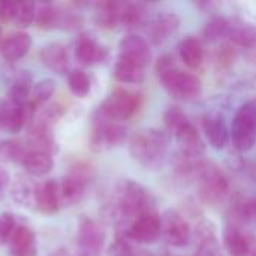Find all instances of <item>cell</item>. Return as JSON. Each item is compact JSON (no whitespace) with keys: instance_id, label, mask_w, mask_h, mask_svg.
Listing matches in <instances>:
<instances>
[{"instance_id":"74e56055","label":"cell","mask_w":256,"mask_h":256,"mask_svg":"<svg viewBox=\"0 0 256 256\" xmlns=\"http://www.w3.org/2000/svg\"><path fill=\"white\" fill-rule=\"evenodd\" d=\"M188 117L183 112V110L180 106H168L166 111L164 112V124H165V130L171 135L176 134L184 123H188Z\"/></svg>"},{"instance_id":"4316f807","label":"cell","mask_w":256,"mask_h":256,"mask_svg":"<svg viewBox=\"0 0 256 256\" xmlns=\"http://www.w3.org/2000/svg\"><path fill=\"white\" fill-rule=\"evenodd\" d=\"M232 45L242 48H255L256 46V27L243 22V21H230L228 36Z\"/></svg>"},{"instance_id":"f1b7e54d","label":"cell","mask_w":256,"mask_h":256,"mask_svg":"<svg viewBox=\"0 0 256 256\" xmlns=\"http://www.w3.org/2000/svg\"><path fill=\"white\" fill-rule=\"evenodd\" d=\"M114 78L123 84H138L146 78V68L118 58L114 64Z\"/></svg>"},{"instance_id":"ba28073f","label":"cell","mask_w":256,"mask_h":256,"mask_svg":"<svg viewBox=\"0 0 256 256\" xmlns=\"http://www.w3.org/2000/svg\"><path fill=\"white\" fill-rule=\"evenodd\" d=\"M124 237L140 243V244H153L156 243L160 234V216L158 210L146 212L136 216L132 224L124 231Z\"/></svg>"},{"instance_id":"ab89813d","label":"cell","mask_w":256,"mask_h":256,"mask_svg":"<svg viewBox=\"0 0 256 256\" xmlns=\"http://www.w3.org/2000/svg\"><path fill=\"white\" fill-rule=\"evenodd\" d=\"M106 256H135V254L124 238H117L110 244Z\"/></svg>"},{"instance_id":"5b68a950","label":"cell","mask_w":256,"mask_h":256,"mask_svg":"<svg viewBox=\"0 0 256 256\" xmlns=\"http://www.w3.org/2000/svg\"><path fill=\"white\" fill-rule=\"evenodd\" d=\"M232 144L238 152H249L256 142V100H249L237 111L231 126Z\"/></svg>"},{"instance_id":"d6a6232c","label":"cell","mask_w":256,"mask_h":256,"mask_svg":"<svg viewBox=\"0 0 256 256\" xmlns=\"http://www.w3.org/2000/svg\"><path fill=\"white\" fill-rule=\"evenodd\" d=\"M68 87L76 98H86L92 90V80L82 69H72L68 74Z\"/></svg>"},{"instance_id":"ffe728a7","label":"cell","mask_w":256,"mask_h":256,"mask_svg":"<svg viewBox=\"0 0 256 256\" xmlns=\"http://www.w3.org/2000/svg\"><path fill=\"white\" fill-rule=\"evenodd\" d=\"M32 44H33V40H32V36L28 33L15 32L2 40L0 54L6 62L14 63V62H18L27 56V52L32 48Z\"/></svg>"},{"instance_id":"8d00e7d4","label":"cell","mask_w":256,"mask_h":256,"mask_svg":"<svg viewBox=\"0 0 256 256\" xmlns=\"http://www.w3.org/2000/svg\"><path fill=\"white\" fill-rule=\"evenodd\" d=\"M228 28H230V21L224 16H214L212 18L206 27H204V38L208 42L219 40L222 38L228 36Z\"/></svg>"},{"instance_id":"1f68e13d","label":"cell","mask_w":256,"mask_h":256,"mask_svg":"<svg viewBox=\"0 0 256 256\" xmlns=\"http://www.w3.org/2000/svg\"><path fill=\"white\" fill-rule=\"evenodd\" d=\"M28 152H30V146L27 140L22 141L18 138H12L0 142V158L6 162L21 165Z\"/></svg>"},{"instance_id":"d4e9b609","label":"cell","mask_w":256,"mask_h":256,"mask_svg":"<svg viewBox=\"0 0 256 256\" xmlns=\"http://www.w3.org/2000/svg\"><path fill=\"white\" fill-rule=\"evenodd\" d=\"M39 184L33 183L27 177H18L10 184V196L15 204L26 207V208H36V198H38Z\"/></svg>"},{"instance_id":"60d3db41","label":"cell","mask_w":256,"mask_h":256,"mask_svg":"<svg viewBox=\"0 0 256 256\" xmlns=\"http://www.w3.org/2000/svg\"><path fill=\"white\" fill-rule=\"evenodd\" d=\"M156 74H158V76H162L164 74H166V72H170L171 69H174L176 68V64H174V57L172 56H170V54H165V56H162V57H159L158 58V62H156Z\"/></svg>"},{"instance_id":"f546056e","label":"cell","mask_w":256,"mask_h":256,"mask_svg":"<svg viewBox=\"0 0 256 256\" xmlns=\"http://www.w3.org/2000/svg\"><path fill=\"white\" fill-rule=\"evenodd\" d=\"M204 46L196 38H186L180 44V57L190 69H198L204 62Z\"/></svg>"},{"instance_id":"603a6c76","label":"cell","mask_w":256,"mask_h":256,"mask_svg":"<svg viewBox=\"0 0 256 256\" xmlns=\"http://www.w3.org/2000/svg\"><path fill=\"white\" fill-rule=\"evenodd\" d=\"M87 178L88 177L84 171H72L60 182V190L64 207L75 206L81 201L88 182Z\"/></svg>"},{"instance_id":"e575fe53","label":"cell","mask_w":256,"mask_h":256,"mask_svg":"<svg viewBox=\"0 0 256 256\" xmlns=\"http://www.w3.org/2000/svg\"><path fill=\"white\" fill-rule=\"evenodd\" d=\"M36 8H38V4L33 2L16 3V9H15V15H14L12 22L20 28L30 27L36 20Z\"/></svg>"},{"instance_id":"7dc6e473","label":"cell","mask_w":256,"mask_h":256,"mask_svg":"<svg viewBox=\"0 0 256 256\" xmlns=\"http://www.w3.org/2000/svg\"><path fill=\"white\" fill-rule=\"evenodd\" d=\"M9 256H10V255H9Z\"/></svg>"},{"instance_id":"b9f144b4","label":"cell","mask_w":256,"mask_h":256,"mask_svg":"<svg viewBox=\"0 0 256 256\" xmlns=\"http://www.w3.org/2000/svg\"><path fill=\"white\" fill-rule=\"evenodd\" d=\"M16 3L14 2H0V20L2 21H12L15 15Z\"/></svg>"},{"instance_id":"3957f363","label":"cell","mask_w":256,"mask_h":256,"mask_svg":"<svg viewBox=\"0 0 256 256\" xmlns=\"http://www.w3.org/2000/svg\"><path fill=\"white\" fill-rule=\"evenodd\" d=\"M200 198L210 206L222 202L228 192L230 183L224 171L213 162H200L195 171Z\"/></svg>"},{"instance_id":"44dd1931","label":"cell","mask_w":256,"mask_h":256,"mask_svg":"<svg viewBox=\"0 0 256 256\" xmlns=\"http://www.w3.org/2000/svg\"><path fill=\"white\" fill-rule=\"evenodd\" d=\"M196 237V255L195 256H220V246L216 234V226L212 220L202 219L195 230Z\"/></svg>"},{"instance_id":"4dcf8cb0","label":"cell","mask_w":256,"mask_h":256,"mask_svg":"<svg viewBox=\"0 0 256 256\" xmlns=\"http://www.w3.org/2000/svg\"><path fill=\"white\" fill-rule=\"evenodd\" d=\"M63 10L51 3H42L36 8V27L42 30H52L62 26Z\"/></svg>"},{"instance_id":"83f0119b","label":"cell","mask_w":256,"mask_h":256,"mask_svg":"<svg viewBox=\"0 0 256 256\" xmlns=\"http://www.w3.org/2000/svg\"><path fill=\"white\" fill-rule=\"evenodd\" d=\"M122 10L123 3L118 2H104L96 8V21L100 27L112 28L122 26Z\"/></svg>"},{"instance_id":"7bdbcfd3","label":"cell","mask_w":256,"mask_h":256,"mask_svg":"<svg viewBox=\"0 0 256 256\" xmlns=\"http://www.w3.org/2000/svg\"><path fill=\"white\" fill-rule=\"evenodd\" d=\"M9 186H10V176L3 166H0V200L4 196V192Z\"/></svg>"},{"instance_id":"277c9868","label":"cell","mask_w":256,"mask_h":256,"mask_svg":"<svg viewBox=\"0 0 256 256\" xmlns=\"http://www.w3.org/2000/svg\"><path fill=\"white\" fill-rule=\"evenodd\" d=\"M126 136L128 129L122 123L106 118L99 111L94 112L88 138V144L93 152L102 153L116 148L126 141Z\"/></svg>"},{"instance_id":"ac0fdd59","label":"cell","mask_w":256,"mask_h":256,"mask_svg":"<svg viewBox=\"0 0 256 256\" xmlns=\"http://www.w3.org/2000/svg\"><path fill=\"white\" fill-rule=\"evenodd\" d=\"M40 60L45 68L57 75L69 74L70 57L64 44L62 42H50L40 51Z\"/></svg>"},{"instance_id":"9a60e30c","label":"cell","mask_w":256,"mask_h":256,"mask_svg":"<svg viewBox=\"0 0 256 256\" xmlns=\"http://www.w3.org/2000/svg\"><path fill=\"white\" fill-rule=\"evenodd\" d=\"M180 27V18L174 12H160L147 22L148 38L154 44H162L170 39Z\"/></svg>"},{"instance_id":"bcb514c9","label":"cell","mask_w":256,"mask_h":256,"mask_svg":"<svg viewBox=\"0 0 256 256\" xmlns=\"http://www.w3.org/2000/svg\"><path fill=\"white\" fill-rule=\"evenodd\" d=\"M80 256H82V255H80Z\"/></svg>"},{"instance_id":"7402d4cb","label":"cell","mask_w":256,"mask_h":256,"mask_svg":"<svg viewBox=\"0 0 256 256\" xmlns=\"http://www.w3.org/2000/svg\"><path fill=\"white\" fill-rule=\"evenodd\" d=\"M36 254H38V240L34 231L27 225H16L9 240V255L36 256Z\"/></svg>"},{"instance_id":"484cf974","label":"cell","mask_w":256,"mask_h":256,"mask_svg":"<svg viewBox=\"0 0 256 256\" xmlns=\"http://www.w3.org/2000/svg\"><path fill=\"white\" fill-rule=\"evenodd\" d=\"M224 246L230 256H249L252 252L250 242L246 234L242 232L240 226L230 224L224 230Z\"/></svg>"},{"instance_id":"4fadbf2b","label":"cell","mask_w":256,"mask_h":256,"mask_svg":"<svg viewBox=\"0 0 256 256\" xmlns=\"http://www.w3.org/2000/svg\"><path fill=\"white\" fill-rule=\"evenodd\" d=\"M33 86V75L28 69L12 70L8 80V99L18 106H27Z\"/></svg>"},{"instance_id":"f6af8a7d","label":"cell","mask_w":256,"mask_h":256,"mask_svg":"<svg viewBox=\"0 0 256 256\" xmlns=\"http://www.w3.org/2000/svg\"><path fill=\"white\" fill-rule=\"evenodd\" d=\"M252 256H256V250H255V252H254V255H252Z\"/></svg>"},{"instance_id":"52a82bcc","label":"cell","mask_w":256,"mask_h":256,"mask_svg":"<svg viewBox=\"0 0 256 256\" xmlns=\"http://www.w3.org/2000/svg\"><path fill=\"white\" fill-rule=\"evenodd\" d=\"M140 108V94L118 88L112 92L98 108V111L110 120L124 122L130 118Z\"/></svg>"},{"instance_id":"6da1fadb","label":"cell","mask_w":256,"mask_h":256,"mask_svg":"<svg viewBox=\"0 0 256 256\" xmlns=\"http://www.w3.org/2000/svg\"><path fill=\"white\" fill-rule=\"evenodd\" d=\"M150 210H156V201L150 190L130 178H123L114 188L111 201L106 206V218L120 226L124 234L136 216Z\"/></svg>"},{"instance_id":"d6986e66","label":"cell","mask_w":256,"mask_h":256,"mask_svg":"<svg viewBox=\"0 0 256 256\" xmlns=\"http://www.w3.org/2000/svg\"><path fill=\"white\" fill-rule=\"evenodd\" d=\"M177 144L180 147V153L192 158V159H198L204 154L206 152V144L198 132V129L190 123H184L176 134H174Z\"/></svg>"},{"instance_id":"7c38bea8","label":"cell","mask_w":256,"mask_h":256,"mask_svg":"<svg viewBox=\"0 0 256 256\" xmlns=\"http://www.w3.org/2000/svg\"><path fill=\"white\" fill-rule=\"evenodd\" d=\"M118 58H124L138 66L147 68L153 60V52L144 38L138 34H128L120 40Z\"/></svg>"},{"instance_id":"5bb4252c","label":"cell","mask_w":256,"mask_h":256,"mask_svg":"<svg viewBox=\"0 0 256 256\" xmlns=\"http://www.w3.org/2000/svg\"><path fill=\"white\" fill-rule=\"evenodd\" d=\"M74 52H75V58L86 66L102 63L108 56L106 46L99 44L92 34L87 33H82L76 38Z\"/></svg>"},{"instance_id":"cb8c5ba5","label":"cell","mask_w":256,"mask_h":256,"mask_svg":"<svg viewBox=\"0 0 256 256\" xmlns=\"http://www.w3.org/2000/svg\"><path fill=\"white\" fill-rule=\"evenodd\" d=\"M21 166L32 177H44V176H46V174H50L52 171L54 159H52V154L48 153V152L30 148V152L24 158Z\"/></svg>"},{"instance_id":"ee69618b","label":"cell","mask_w":256,"mask_h":256,"mask_svg":"<svg viewBox=\"0 0 256 256\" xmlns=\"http://www.w3.org/2000/svg\"><path fill=\"white\" fill-rule=\"evenodd\" d=\"M246 222H250L256 226V198L246 201Z\"/></svg>"},{"instance_id":"8fae6325","label":"cell","mask_w":256,"mask_h":256,"mask_svg":"<svg viewBox=\"0 0 256 256\" xmlns=\"http://www.w3.org/2000/svg\"><path fill=\"white\" fill-rule=\"evenodd\" d=\"M34 108L28 104L27 106H18L8 98H0V129L9 134H18L33 118Z\"/></svg>"},{"instance_id":"7a4b0ae2","label":"cell","mask_w":256,"mask_h":256,"mask_svg":"<svg viewBox=\"0 0 256 256\" xmlns=\"http://www.w3.org/2000/svg\"><path fill=\"white\" fill-rule=\"evenodd\" d=\"M170 147V134L160 129H144L129 141V153L135 162L147 170L162 165Z\"/></svg>"},{"instance_id":"d590c367","label":"cell","mask_w":256,"mask_h":256,"mask_svg":"<svg viewBox=\"0 0 256 256\" xmlns=\"http://www.w3.org/2000/svg\"><path fill=\"white\" fill-rule=\"evenodd\" d=\"M146 21V8L141 3H123L122 26L136 27Z\"/></svg>"},{"instance_id":"f35d334b","label":"cell","mask_w":256,"mask_h":256,"mask_svg":"<svg viewBox=\"0 0 256 256\" xmlns=\"http://www.w3.org/2000/svg\"><path fill=\"white\" fill-rule=\"evenodd\" d=\"M16 228L15 216L9 212H3L0 214V246L9 244V240Z\"/></svg>"},{"instance_id":"2e32d148","label":"cell","mask_w":256,"mask_h":256,"mask_svg":"<svg viewBox=\"0 0 256 256\" xmlns=\"http://www.w3.org/2000/svg\"><path fill=\"white\" fill-rule=\"evenodd\" d=\"M202 129H204V134H206V136H207V140L213 148L222 150L228 144L231 130L228 129V124H226L224 114L214 111V112L204 116Z\"/></svg>"},{"instance_id":"836d02e7","label":"cell","mask_w":256,"mask_h":256,"mask_svg":"<svg viewBox=\"0 0 256 256\" xmlns=\"http://www.w3.org/2000/svg\"><path fill=\"white\" fill-rule=\"evenodd\" d=\"M56 92V81L52 78H44L34 82L30 94V105L36 110V106L45 105Z\"/></svg>"},{"instance_id":"8992f818","label":"cell","mask_w":256,"mask_h":256,"mask_svg":"<svg viewBox=\"0 0 256 256\" xmlns=\"http://www.w3.org/2000/svg\"><path fill=\"white\" fill-rule=\"evenodd\" d=\"M159 80L165 90L174 98L192 100L198 99L202 94V82L192 72H184L178 68H174L159 76Z\"/></svg>"},{"instance_id":"9c48e42d","label":"cell","mask_w":256,"mask_h":256,"mask_svg":"<svg viewBox=\"0 0 256 256\" xmlns=\"http://www.w3.org/2000/svg\"><path fill=\"white\" fill-rule=\"evenodd\" d=\"M76 244L82 256H100L105 248V232L102 226L96 220L82 216L78 222Z\"/></svg>"},{"instance_id":"e0dca14e","label":"cell","mask_w":256,"mask_h":256,"mask_svg":"<svg viewBox=\"0 0 256 256\" xmlns=\"http://www.w3.org/2000/svg\"><path fill=\"white\" fill-rule=\"evenodd\" d=\"M64 207L62 190H60V182L51 178L45 183L39 184L38 189V198H36V210H39L44 214H56Z\"/></svg>"},{"instance_id":"30bf717a","label":"cell","mask_w":256,"mask_h":256,"mask_svg":"<svg viewBox=\"0 0 256 256\" xmlns=\"http://www.w3.org/2000/svg\"><path fill=\"white\" fill-rule=\"evenodd\" d=\"M160 234L168 244L183 248L190 240V226L183 214L174 210H166L160 216Z\"/></svg>"}]
</instances>
